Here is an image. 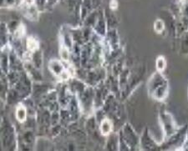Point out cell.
I'll list each match as a JSON object with an SVG mask.
<instances>
[{
	"mask_svg": "<svg viewBox=\"0 0 188 151\" xmlns=\"http://www.w3.org/2000/svg\"><path fill=\"white\" fill-rule=\"evenodd\" d=\"M16 117L20 122H24L26 119V109L24 105H20L16 110Z\"/></svg>",
	"mask_w": 188,
	"mask_h": 151,
	"instance_id": "obj_1",
	"label": "cell"
},
{
	"mask_svg": "<svg viewBox=\"0 0 188 151\" xmlns=\"http://www.w3.org/2000/svg\"><path fill=\"white\" fill-rule=\"evenodd\" d=\"M27 48L30 51H35L39 48V42L34 38V37H29L27 39Z\"/></svg>",
	"mask_w": 188,
	"mask_h": 151,
	"instance_id": "obj_2",
	"label": "cell"
},
{
	"mask_svg": "<svg viewBox=\"0 0 188 151\" xmlns=\"http://www.w3.org/2000/svg\"><path fill=\"white\" fill-rule=\"evenodd\" d=\"M111 129H112V125H111V122L108 119L103 120L101 125V131L102 134L104 135L108 134L111 131Z\"/></svg>",
	"mask_w": 188,
	"mask_h": 151,
	"instance_id": "obj_3",
	"label": "cell"
},
{
	"mask_svg": "<svg viewBox=\"0 0 188 151\" xmlns=\"http://www.w3.org/2000/svg\"><path fill=\"white\" fill-rule=\"evenodd\" d=\"M164 28H165V25H164V23H163V21H161V20H156L154 24V28H155V31L156 32V33H161V32H162L163 30H164Z\"/></svg>",
	"mask_w": 188,
	"mask_h": 151,
	"instance_id": "obj_4",
	"label": "cell"
},
{
	"mask_svg": "<svg viewBox=\"0 0 188 151\" xmlns=\"http://www.w3.org/2000/svg\"><path fill=\"white\" fill-rule=\"evenodd\" d=\"M166 60L163 57H159L156 60V68L159 71L164 70L165 67H166Z\"/></svg>",
	"mask_w": 188,
	"mask_h": 151,
	"instance_id": "obj_5",
	"label": "cell"
},
{
	"mask_svg": "<svg viewBox=\"0 0 188 151\" xmlns=\"http://www.w3.org/2000/svg\"><path fill=\"white\" fill-rule=\"evenodd\" d=\"M110 6H111V9H116V8H117V6H118L117 1H116V0H111Z\"/></svg>",
	"mask_w": 188,
	"mask_h": 151,
	"instance_id": "obj_6",
	"label": "cell"
},
{
	"mask_svg": "<svg viewBox=\"0 0 188 151\" xmlns=\"http://www.w3.org/2000/svg\"><path fill=\"white\" fill-rule=\"evenodd\" d=\"M26 3L28 4H33L34 3V0H26Z\"/></svg>",
	"mask_w": 188,
	"mask_h": 151,
	"instance_id": "obj_7",
	"label": "cell"
}]
</instances>
